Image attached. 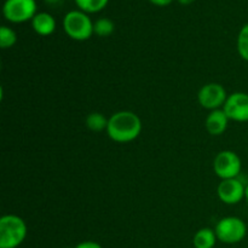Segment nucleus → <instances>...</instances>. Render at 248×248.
<instances>
[{
	"label": "nucleus",
	"instance_id": "obj_21",
	"mask_svg": "<svg viewBox=\"0 0 248 248\" xmlns=\"http://www.w3.org/2000/svg\"><path fill=\"white\" fill-rule=\"evenodd\" d=\"M247 200V202H248V184L246 186V198H245Z\"/></svg>",
	"mask_w": 248,
	"mask_h": 248
},
{
	"label": "nucleus",
	"instance_id": "obj_4",
	"mask_svg": "<svg viewBox=\"0 0 248 248\" xmlns=\"http://www.w3.org/2000/svg\"><path fill=\"white\" fill-rule=\"evenodd\" d=\"M216 235L224 244H239L247 234V225L239 217H225L216 225Z\"/></svg>",
	"mask_w": 248,
	"mask_h": 248
},
{
	"label": "nucleus",
	"instance_id": "obj_10",
	"mask_svg": "<svg viewBox=\"0 0 248 248\" xmlns=\"http://www.w3.org/2000/svg\"><path fill=\"white\" fill-rule=\"evenodd\" d=\"M229 118L227 116L225 111L223 109H216L211 110L206 119V128L208 133L212 136H219L227 130Z\"/></svg>",
	"mask_w": 248,
	"mask_h": 248
},
{
	"label": "nucleus",
	"instance_id": "obj_11",
	"mask_svg": "<svg viewBox=\"0 0 248 248\" xmlns=\"http://www.w3.org/2000/svg\"><path fill=\"white\" fill-rule=\"evenodd\" d=\"M31 27L39 35H50L56 29V21L47 12H39L31 19Z\"/></svg>",
	"mask_w": 248,
	"mask_h": 248
},
{
	"label": "nucleus",
	"instance_id": "obj_14",
	"mask_svg": "<svg viewBox=\"0 0 248 248\" xmlns=\"http://www.w3.org/2000/svg\"><path fill=\"white\" fill-rule=\"evenodd\" d=\"M108 121L103 114L101 113H91L86 119V125L87 127L94 132H101V131L107 130L108 127Z\"/></svg>",
	"mask_w": 248,
	"mask_h": 248
},
{
	"label": "nucleus",
	"instance_id": "obj_8",
	"mask_svg": "<svg viewBox=\"0 0 248 248\" xmlns=\"http://www.w3.org/2000/svg\"><path fill=\"white\" fill-rule=\"evenodd\" d=\"M229 120L246 123L248 121V93L245 92H234L229 94L223 106Z\"/></svg>",
	"mask_w": 248,
	"mask_h": 248
},
{
	"label": "nucleus",
	"instance_id": "obj_5",
	"mask_svg": "<svg viewBox=\"0 0 248 248\" xmlns=\"http://www.w3.org/2000/svg\"><path fill=\"white\" fill-rule=\"evenodd\" d=\"M2 14L9 22L23 23L34 18L36 2L35 0H6L2 6Z\"/></svg>",
	"mask_w": 248,
	"mask_h": 248
},
{
	"label": "nucleus",
	"instance_id": "obj_15",
	"mask_svg": "<svg viewBox=\"0 0 248 248\" xmlns=\"http://www.w3.org/2000/svg\"><path fill=\"white\" fill-rule=\"evenodd\" d=\"M114 29V22L109 18H99L93 23V33L98 36H109Z\"/></svg>",
	"mask_w": 248,
	"mask_h": 248
},
{
	"label": "nucleus",
	"instance_id": "obj_1",
	"mask_svg": "<svg viewBox=\"0 0 248 248\" xmlns=\"http://www.w3.org/2000/svg\"><path fill=\"white\" fill-rule=\"evenodd\" d=\"M142 131V121L133 111L123 110L113 114L109 118L107 133L118 143L132 142Z\"/></svg>",
	"mask_w": 248,
	"mask_h": 248
},
{
	"label": "nucleus",
	"instance_id": "obj_2",
	"mask_svg": "<svg viewBox=\"0 0 248 248\" xmlns=\"http://www.w3.org/2000/svg\"><path fill=\"white\" fill-rule=\"evenodd\" d=\"M27 236V224L16 215L0 218V248H17Z\"/></svg>",
	"mask_w": 248,
	"mask_h": 248
},
{
	"label": "nucleus",
	"instance_id": "obj_3",
	"mask_svg": "<svg viewBox=\"0 0 248 248\" xmlns=\"http://www.w3.org/2000/svg\"><path fill=\"white\" fill-rule=\"evenodd\" d=\"M63 29L73 40L84 41L93 34V23L86 12L74 10L68 12L63 18Z\"/></svg>",
	"mask_w": 248,
	"mask_h": 248
},
{
	"label": "nucleus",
	"instance_id": "obj_6",
	"mask_svg": "<svg viewBox=\"0 0 248 248\" xmlns=\"http://www.w3.org/2000/svg\"><path fill=\"white\" fill-rule=\"evenodd\" d=\"M213 170L222 181L237 178L241 172V160L236 153L232 150H223L215 157Z\"/></svg>",
	"mask_w": 248,
	"mask_h": 248
},
{
	"label": "nucleus",
	"instance_id": "obj_20",
	"mask_svg": "<svg viewBox=\"0 0 248 248\" xmlns=\"http://www.w3.org/2000/svg\"><path fill=\"white\" fill-rule=\"evenodd\" d=\"M178 1L181 2V4H183V5H189V4H191L194 0H178Z\"/></svg>",
	"mask_w": 248,
	"mask_h": 248
},
{
	"label": "nucleus",
	"instance_id": "obj_12",
	"mask_svg": "<svg viewBox=\"0 0 248 248\" xmlns=\"http://www.w3.org/2000/svg\"><path fill=\"white\" fill-rule=\"evenodd\" d=\"M217 235L216 232L211 228H203L200 229L194 236V247L195 248H213L217 242Z\"/></svg>",
	"mask_w": 248,
	"mask_h": 248
},
{
	"label": "nucleus",
	"instance_id": "obj_18",
	"mask_svg": "<svg viewBox=\"0 0 248 248\" xmlns=\"http://www.w3.org/2000/svg\"><path fill=\"white\" fill-rule=\"evenodd\" d=\"M74 248H103V247L94 241H84L78 244Z\"/></svg>",
	"mask_w": 248,
	"mask_h": 248
},
{
	"label": "nucleus",
	"instance_id": "obj_7",
	"mask_svg": "<svg viewBox=\"0 0 248 248\" xmlns=\"http://www.w3.org/2000/svg\"><path fill=\"white\" fill-rule=\"evenodd\" d=\"M227 98L228 94L224 87L216 82H211L201 87L198 94L199 103L205 109L210 110L220 109V107L224 106Z\"/></svg>",
	"mask_w": 248,
	"mask_h": 248
},
{
	"label": "nucleus",
	"instance_id": "obj_17",
	"mask_svg": "<svg viewBox=\"0 0 248 248\" xmlns=\"http://www.w3.org/2000/svg\"><path fill=\"white\" fill-rule=\"evenodd\" d=\"M17 35L14 29L9 28L6 26H2L0 28V47L10 48L16 44Z\"/></svg>",
	"mask_w": 248,
	"mask_h": 248
},
{
	"label": "nucleus",
	"instance_id": "obj_13",
	"mask_svg": "<svg viewBox=\"0 0 248 248\" xmlns=\"http://www.w3.org/2000/svg\"><path fill=\"white\" fill-rule=\"evenodd\" d=\"M109 0H75V4L80 9V11H84L86 14H94L99 12L108 5Z\"/></svg>",
	"mask_w": 248,
	"mask_h": 248
},
{
	"label": "nucleus",
	"instance_id": "obj_9",
	"mask_svg": "<svg viewBox=\"0 0 248 248\" xmlns=\"http://www.w3.org/2000/svg\"><path fill=\"white\" fill-rule=\"evenodd\" d=\"M217 193L220 201L227 205H236L246 198V186L239 178L224 179L218 186Z\"/></svg>",
	"mask_w": 248,
	"mask_h": 248
},
{
	"label": "nucleus",
	"instance_id": "obj_19",
	"mask_svg": "<svg viewBox=\"0 0 248 248\" xmlns=\"http://www.w3.org/2000/svg\"><path fill=\"white\" fill-rule=\"evenodd\" d=\"M152 4L156 5V6H167V5L171 4L173 0H149Z\"/></svg>",
	"mask_w": 248,
	"mask_h": 248
},
{
	"label": "nucleus",
	"instance_id": "obj_16",
	"mask_svg": "<svg viewBox=\"0 0 248 248\" xmlns=\"http://www.w3.org/2000/svg\"><path fill=\"white\" fill-rule=\"evenodd\" d=\"M237 52L242 60L248 62V23L242 27L237 35Z\"/></svg>",
	"mask_w": 248,
	"mask_h": 248
}]
</instances>
